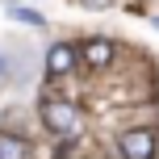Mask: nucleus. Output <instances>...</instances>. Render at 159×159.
Instances as JSON below:
<instances>
[{"label": "nucleus", "instance_id": "nucleus-4", "mask_svg": "<svg viewBox=\"0 0 159 159\" xmlns=\"http://www.w3.org/2000/svg\"><path fill=\"white\" fill-rule=\"evenodd\" d=\"M80 55H84V63H88V67H109V63H113V46H109L105 38L84 42V50H80Z\"/></svg>", "mask_w": 159, "mask_h": 159}, {"label": "nucleus", "instance_id": "nucleus-8", "mask_svg": "<svg viewBox=\"0 0 159 159\" xmlns=\"http://www.w3.org/2000/svg\"><path fill=\"white\" fill-rule=\"evenodd\" d=\"M155 25H159V21H155Z\"/></svg>", "mask_w": 159, "mask_h": 159}, {"label": "nucleus", "instance_id": "nucleus-5", "mask_svg": "<svg viewBox=\"0 0 159 159\" xmlns=\"http://www.w3.org/2000/svg\"><path fill=\"white\" fill-rule=\"evenodd\" d=\"M0 159H30V147H25L21 138H8V134H0Z\"/></svg>", "mask_w": 159, "mask_h": 159}, {"label": "nucleus", "instance_id": "nucleus-7", "mask_svg": "<svg viewBox=\"0 0 159 159\" xmlns=\"http://www.w3.org/2000/svg\"><path fill=\"white\" fill-rule=\"evenodd\" d=\"M84 4H92V8H105V4H109V0H84Z\"/></svg>", "mask_w": 159, "mask_h": 159}, {"label": "nucleus", "instance_id": "nucleus-2", "mask_svg": "<svg viewBox=\"0 0 159 159\" xmlns=\"http://www.w3.org/2000/svg\"><path fill=\"white\" fill-rule=\"evenodd\" d=\"M117 151L126 159H151L155 155V134L151 130H126V134L117 138Z\"/></svg>", "mask_w": 159, "mask_h": 159}, {"label": "nucleus", "instance_id": "nucleus-1", "mask_svg": "<svg viewBox=\"0 0 159 159\" xmlns=\"http://www.w3.org/2000/svg\"><path fill=\"white\" fill-rule=\"evenodd\" d=\"M42 121H46L50 134L71 138V134H75V126H80V113H75V105L59 101V96H46V101H42Z\"/></svg>", "mask_w": 159, "mask_h": 159}, {"label": "nucleus", "instance_id": "nucleus-6", "mask_svg": "<svg viewBox=\"0 0 159 159\" xmlns=\"http://www.w3.org/2000/svg\"><path fill=\"white\" fill-rule=\"evenodd\" d=\"M13 17H17V21H30V25H42V17L30 13V8H13Z\"/></svg>", "mask_w": 159, "mask_h": 159}, {"label": "nucleus", "instance_id": "nucleus-3", "mask_svg": "<svg viewBox=\"0 0 159 159\" xmlns=\"http://www.w3.org/2000/svg\"><path fill=\"white\" fill-rule=\"evenodd\" d=\"M71 67H75V46L55 42V46L46 50V71H50V75H67Z\"/></svg>", "mask_w": 159, "mask_h": 159}]
</instances>
